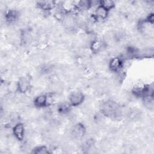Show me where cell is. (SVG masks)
Masks as SVG:
<instances>
[{
  "label": "cell",
  "mask_w": 154,
  "mask_h": 154,
  "mask_svg": "<svg viewBox=\"0 0 154 154\" xmlns=\"http://www.w3.org/2000/svg\"><path fill=\"white\" fill-rule=\"evenodd\" d=\"M84 99L83 94L79 92H73L70 96V101L72 105H78L81 104Z\"/></svg>",
  "instance_id": "cell-1"
},
{
  "label": "cell",
  "mask_w": 154,
  "mask_h": 154,
  "mask_svg": "<svg viewBox=\"0 0 154 154\" xmlns=\"http://www.w3.org/2000/svg\"><path fill=\"white\" fill-rule=\"evenodd\" d=\"M13 132L15 137L19 140H22L24 139V127L22 123H18L13 128Z\"/></svg>",
  "instance_id": "cell-2"
},
{
  "label": "cell",
  "mask_w": 154,
  "mask_h": 154,
  "mask_svg": "<svg viewBox=\"0 0 154 154\" xmlns=\"http://www.w3.org/2000/svg\"><path fill=\"white\" fill-rule=\"evenodd\" d=\"M84 133V128L81 125H76L73 129V134L76 138H80L83 137Z\"/></svg>",
  "instance_id": "cell-3"
},
{
  "label": "cell",
  "mask_w": 154,
  "mask_h": 154,
  "mask_svg": "<svg viewBox=\"0 0 154 154\" xmlns=\"http://www.w3.org/2000/svg\"><path fill=\"white\" fill-rule=\"evenodd\" d=\"M122 62L119 58H114L110 62V68L114 71H116L121 67Z\"/></svg>",
  "instance_id": "cell-4"
},
{
  "label": "cell",
  "mask_w": 154,
  "mask_h": 154,
  "mask_svg": "<svg viewBox=\"0 0 154 154\" xmlns=\"http://www.w3.org/2000/svg\"><path fill=\"white\" fill-rule=\"evenodd\" d=\"M28 86H29V83L27 79L21 78L20 80H19L18 83V87L19 90H20L21 92H25L28 90Z\"/></svg>",
  "instance_id": "cell-5"
},
{
  "label": "cell",
  "mask_w": 154,
  "mask_h": 154,
  "mask_svg": "<svg viewBox=\"0 0 154 154\" xmlns=\"http://www.w3.org/2000/svg\"><path fill=\"white\" fill-rule=\"evenodd\" d=\"M47 101V98L45 95H41L36 99L35 105L37 107H44L46 105Z\"/></svg>",
  "instance_id": "cell-6"
},
{
  "label": "cell",
  "mask_w": 154,
  "mask_h": 154,
  "mask_svg": "<svg viewBox=\"0 0 154 154\" xmlns=\"http://www.w3.org/2000/svg\"><path fill=\"white\" fill-rule=\"evenodd\" d=\"M107 12L108 10H107L105 9H104L103 7L100 6V7H98L96 10V13L97 16L102 19H105L107 16Z\"/></svg>",
  "instance_id": "cell-7"
},
{
  "label": "cell",
  "mask_w": 154,
  "mask_h": 154,
  "mask_svg": "<svg viewBox=\"0 0 154 154\" xmlns=\"http://www.w3.org/2000/svg\"><path fill=\"white\" fill-rule=\"evenodd\" d=\"M39 5L44 10H50L54 6V2L53 1H42L39 3Z\"/></svg>",
  "instance_id": "cell-8"
},
{
  "label": "cell",
  "mask_w": 154,
  "mask_h": 154,
  "mask_svg": "<svg viewBox=\"0 0 154 154\" xmlns=\"http://www.w3.org/2000/svg\"><path fill=\"white\" fill-rule=\"evenodd\" d=\"M17 17V13L15 10H10L6 15V19L9 23H12L15 21Z\"/></svg>",
  "instance_id": "cell-9"
},
{
  "label": "cell",
  "mask_w": 154,
  "mask_h": 154,
  "mask_svg": "<svg viewBox=\"0 0 154 154\" xmlns=\"http://www.w3.org/2000/svg\"><path fill=\"white\" fill-rule=\"evenodd\" d=\"M101 6L105 9L107 10H109L114 6V4L112 1H102L101 2Z\"/></svg>",
  "instance_id": "cell-10"
},
{
  "label": "cell",
  "mask_w": 154,
  "mask_h": 154,
  "mask_svg": "<svg viewBox=\"0 0 154 154\" xmlns=\"http://www.w3.org/2000/svg\"><path fill=\"white\" fill-rule=\"evenodd\" d=\"M102 42L100 41H94L92 45V49L94 51H98L102 48Z\"/></svg>",
  "instance_id": "cell-11"
},
{
  "label": "cell",
  "mask_w": 154,
  "mask_h": 154,
  "mask_svg": "<svg viewBox=\"0 0 154 154\" xmlns=\"http://www.w3.org/2000/svg\"><path fill=\"white\" fill-rule=\"evenodd\" d=\"M36 151H35L34 152L36 153H48L49 152L48 150H47L46 148L45 147H38L37 149H36Z\"/></svg>",
  "instance_id": "cell-12"
},
{
  "label": "cell",
  "mask_w": 154,
  "mask_h": 154,
  "mask_svg": "<svg viewBox=\"0 0 154 154\" xmlns=\"http://www.w3.org/2000/svg\"><path fill=\"white\" fill-rule=\"evenodd\" d=\"M69 108V104H63L60 105V107L59 108V110L62 112H65V111H68Z\"/></svg>",
  "instance_id": "cell-13"
}]
</instances>
